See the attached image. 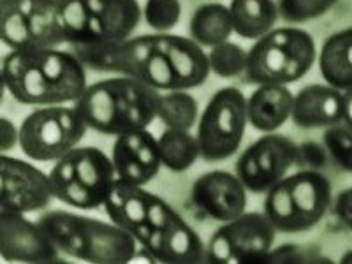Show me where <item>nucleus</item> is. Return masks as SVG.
Masks as SVG:
<instances>
[{"mask_svg": "<svg viewBox=\"0 0 352 264\" xmlns=\"http://www.w3.org/2000/svg\"><path fill=\"white\" fill-rule=\"evenodd\" d=\"M87 69L134 78L159 92L197 88L212 74L208 53L190 37L146 34L118 43L72 44Z\"/></svg>", "mask_w": 352, "mask_h": 264, "instance_id": "1", "label": "nucleus"}, {"mask_svg": "<svg viewBox=\"0 0 352 264\" xmlns=\"http://www.w3.org/2000/svg\"><path fill=\"white\" fill-rule=\"evenodd\" d=\"M2 83L20 104H76L88 88L87 65L72 50H11L2 60Z\"/></svg>", "mask_w": 352, "mask_h": 264, "instance_id": "2", "label": "nucleus"}, {"mask_svg": "<svg viewBox=\"0 0 352 264\" xmlns=\"http://www.w3.org/2000/svg\"><path fill=\"white\" fill-rule=\"evenodd\" d=\"M159 99V90L118 74L88 85L74 108L88 129L116 138L148 127L157 118Z\"/></svg>", "mask_w": 352, "mask_h": 264, "instance_id": "3", "label": "nucleus"}, {"mask_svg": "<svg viewBox=\"0 0 352 264\" xmlns=\"http://www.w3.org/2000/svg\"><path fill=\"white\" fill-rule=\"evenodd\" d=\"M62 254L85 263L124 264L138 254V241L125 229L99 219L52 210L37 220Z\"/></svg>", "mask_w": 352, "mask_h": 264, "instance_id": "4", "label": "nucleus"}, {"mask_svg": "<svg viewBox=\"0 0 352 264\" xmlns=\"http://www.w3.org/2000/svg\"><path fill=\"white\" fill-rule=\"evenodd\" d=\"M333 192L331 182L322 171L301 169L284 176L266 192L263 203L276 232H303L314 229L328 213Z\"/></svg>", "mask_w": 352, "mask_h": 264, "instance_id": "5", "label": "nucleus"}, {"mask_svg": "<svg viewBox=\"0 0 352 264\" xmlns=\"http://www.w3.org/2000/svg\"><path fill=\"white\" fill-rule=\"evenodd\" d=\"M53 196L76 210L104 206L116 171L111 157L96 146H76L53 164L50 171Z\"/></svg>", "mask_w": 352, "mask_h": 264, "instance_id": "6", "label": "nucleus"}, {"mask_svg": "<svg viewBox=\"0 0 352 264\" xmlns=\"http://www.w3.org/2000/svg\"><path fill=\"white\" fill-rule=\"evenodd\" d=\"M316 41L307 30L296 27L273 28L254 41L248 50L247 76L257 85H289L300 81L314 67Z\"/></svg>", "mask_w": 352, "mask_h": 264, "instance_id": "7", "label": "nucleus"}, {"mask_svg": "<svg viewBox=\"0 0 352 264\" xmlns=\"http://www.w3.org/2000/svg\"><path fill=\"white\" fill-rule=\"evenodd\" d=\"M141 18L138 0H60L62 30L71 46L129 39Z\"/></svg>", "mask_w": 352, "mask_h": 264, "instance_id": "8", "label": "nucleus"}, {"mask_svg": "<svg viewBox=\"0 0 352 264\" xmlns=\"http://www.w3.org/2000/svg\"><path fill=\"white\" fill-rule=\"evenodd\" d=\"M134 240L157 263L192 264L206 259V247L187 220L153 194L148 213Z\"/></svg>", "mask_w": 352, "mask_h": 264, "instance_id": "9", "label": "nucleus"}, {"mask_svg": "<svg viewBox=\"0 0 352 264\" xmlns=\"http://www.w3.org/2000/svg\"><path fill=\"white\" fill-rule=\"evenodd\" d=\"M88 131L74 104L41 106L20 125V148L36 162H56L80 146Z\"/></svg>", "mask_w": 352, "mask_h": 264, "instance_id": "10", "label": "nucleus"}, {"mask_svg": "<svg viewBox=\"0 0 352 264\" xmlns=\"http://www.w3.org/2000/svg\"><path fill=\"white\" fill-rule=\"evenodd\" d=\"M248 125L247 97L236 87L220 88L210 97L197 120L201 159L220 162L240 150Z\"/></svg>", "mask_w": 352, "mask_h": 264, "instance_id": "11", "label": "nucleus"}, {"mask_svg": "<svg viewBox=\"0 0 352 264\" xmlns=\"http://www.w3.org/2000/svg\"><path fill=\"white\" fill-rule=\"evenodd\" d=\"M2 41L9 50L58 48L67 44L62 30L60 0H2Z\"/></svg>", "mask_w": 352, "mask_h": 264, "instance_id": "12", "label": "nucleus"}, {"mask_svg": "<svg viewBox=\"0 0 352 264\" xmlns=\"http://www.w3.org/2000/svg\"><path fill=\"white\" fill-rule=\"evenodd\" d=\"M275 236L276 229L264 212H245L213 232L206 259L215 264H264Z\"/></svg>", "mask_w": 352, "mask_h": 264, "instance_id": "13", "label": "nucleus"}, {"mask_svg": "<svg viewBox=\"0 0 352 264\" xmlns=\"http://www.w3.org/2000/svg\"><path fill=\"white\" fill-rule=\"evenodd\" d=\"M296 164L298 144L291 138L268 132L243 150L234 173L247 190L266 194Z\"/></svg>", "mask_w": 352, "mask_h": 264, "instance_id": "14", "label": "nucleus"}, {"mask_svg": "<svg viewBox=\"0 0 352 264\" xmlns=\"http://www.w3.org/2000/svg\"><path fill=\"white\" fill-rule=\"evenodd\" d=\"M55 199L50 173H43L27 160L0 157V212L32 213L48 208Z\"/></svg>", "mask_w": 352, "mask_h": 264, "instance_id": "15", "label": "nucleus"}, {"mask_svg": "<svg viewBox=\"0 0 352 264\" xmlns=\"http://www.w3.org/2000/svg\"><path fill=\"white\" fill-rule=\"evenodd\" d=\"M60 250L46 229L25 213L0 212V256L11 263H55Z\"/></svg>", "mask_w": 352, "mask_h": 264, "instance_id": "16", "label": "nucleus"}, {"mask_svg": "<svg viewBox=\"0 0 352 264\" xmlns=\"http://www.w3.org/2000/svg\"><path fill=\"white\" fill-rule=\"evenodd\" d=\"M190 197L204 215L222 224L247 212V187L236 173L222 169L204 173L194 182Z\"/></svg>", "mask_w": 352, "mask_h": 264, "instance_id": "17", "label": "nucleus"}, {"mask_svg": "<svg viewBox=\"0 0 352 264\" xmlns=\"http://www.w3.org/2000/svg\"><path fill=\"white\" fill-rule=\"evenodd\" d=\"M111 160L116 171V180L140 187L148 185L153 178H157L162 168L159 143L148 129L116 136Z\"/></svg>", "mask_w": 352, "mask_h": 264, "instance_id": "18", "label": "nucleus"}, {"mask_svg": "<svg viewBox=\"0 0 352 264\" xmlns=\"http://www.w3.org/2000/svg\"><path fill=\"white\" fill-rule=\"evenodd\" d=\"M292 124L300 129H328L344 122V92L331 85H307L294 96Z\"/></svg>", "mask_w": 352, "mask_h": 264, "instance_id": "19", "label": "nucleus"}, {"mask_svg": "<svg viewBox=\"0 0 352 264\" xmlns=\"http://www.w3.org/2000/svg\"><path fill=\"white\" fill-rule=\"evenodd\" d=\"M292 100L287 85H259L247 97L248 124L264 134L278 131L291 118Z\"/></svg>", "mask_w": 352, "mask_h": 264, "instance_id": "20", "label": "nucleus"}, {"mask_svg": "<svg viewBox=\"0 0 352 264\" xmlns=\"http://www.w3.org/2000/svg\"><path fill=\"white\" fill-rule=\"evenodd\" d=\"M319 69L331 87L342 92L352 88V27L326 39L319 53Z\"/></svg>", "mask_w": 352, "mask_h": 264, "instance_id": "21", "label": "nucleus"}, {"mask_svg": "<svg viewBox=\"0 0 352 264\" xmlns=\"http://www.w3.org/2000/svg\"><path fill=\"white\" fill-rule=\"evenodd\" d=\"M232 30L248 41H257L275 28L278 6L275 0H231Z\"/></svg>", "mask_w": 352, "mask_h": 264, "instance_id": "22", "label": "nucleus"}, {"mask_svg": "<svg viewBox=\"0 0 352 264\" xmlns=\"http://www.w3.org/2000/svg\"><path fill=\"white\" fill-rule=\"evenodd\" d=\"M188 30H190V39L196 41L203 48H213L217 44L229 41L231 34H234L229 6L220 2L199 6L192 12Z\"/></svg>", "mask_w": 352, "mask_h": 264, "instance_id": "23", "label": "nucleus"}, {"mask_svg": "<svg viewBox=\"0 0 352 264\" xmlns=\"http://www.w3.org/2000/svg\"><path fill=\"white\" fill-rule=\"evenodd\" d=\"M159 153L162 168L171 173H185L201 159V148L197 138L190 131L166 129L159 138Z\"/></svg>", "mask_w": 352, "mask_h": 264, "instance_id": "24", "label": "nucleus"}, {"mask_svg": "<svg viewBox=\"0 0 352 264\" xmlns=\"http://www.w3.org/2000/svg\"><path fill=\"white\" fill-rule=\"evenodd\" d=\"M157 118L166 125V129L190 131L199 120V104L188 90L160 92Z\"/></svg>", "mask_w": 352, "mask_h": 264, "instance_id": "25", "label": "nucleus"}, {"mask_svg": "<svg viewBox=\"0 0 352 264\" xmlns=\"http://www.w3.org/2000/svg\"><path fill=\"white\" fill-rule=\"evenodd\" d=\"M248 52H245L240 44L226 41L208 52V64L212 74L219 78H236L247 71Z\"/></svg>", "mask_w": 352, "mask_h": 264, "instance_id": "26", "label": "nucleus"}, {"mask_svg": "<svg viewBox=\"0 0 352 264\" xmlns=\"http://www.w3.org/2000/svg\"><path fill=\"white\" fill-rule=\"evenodd\" d=\"M340 0H276V6L285 23L300 25L324 16Z\"/></svg>", "mask_w": 352, "mask_h": 264, "instance_id": "27", "label": "nucleus"}, {"mask_svg": "<svg viewBox=\"0 0 352 264\" xmlns=\"http://www.w3.org/2000/svg\"><path fill=\"white\" fill-rule=\"evenodd\" d=\"M322 143L328 150L329 159L340 169L352 173V125L340 122L324 129Z\"/></svg>", "mask_w": 352, "mask_h": 264, "instance_id": "28", "label": "nucleus"}, {"mask_svg": "<svg viewBox=\"0 0 352 264\" xmlns=\"http://www.w3.org/2000/svg\"><path fill=\"white\" fill-rule=\"evenodd\" d=\"M182 18L180 0H146L143 6V20L155 32H171Z\"/></svg>", "mask_w": 352, "mask_h": 264, "instance_id": "29", "label": "nucleus"}, {"mask_svg": "<svg viewBox=\"0 0 352 264\" xmlns=\"http://www.w3.org/2000/svg\"><path fill=\"white\" fill-rule=\"evenodd\" d=\"M320 264L333 263L329 257L322 254L316 245L285 243L280 247H273L264 259V264Z\"/></svg>", "mask_w": 352, "mask_h": 264, "instance_id": "30", "label": "nucleus"}, {"mask_svg": "<svg viewBox=\"0 0 352 264\" xmlns=\"http://www.w3.org/2000/svg\"><path fill=\"white\" fill-rule=\"evenodd\" d=\"M328 150H326L324 143H307L298 144V164L303 169H314V171H320L328 164Z\"/></svg>", "mask_w": 352, "mask_h": 264, "instance_id": "31", "label": "nucleus"}, {"mask_svg": "<svg viewBox=\"0 0 352 264\" xmlns=\"http://www.w3.org/2000/svg\"><path fill=\"white\" fill-rule=\"evenodd\" d=\"M14 146H20V127L2 116L0 118V152L8 153Z\"/></svg>", "mask_w": 352, "mask_h": 264, "instance_id": "32", "label": "nucleus"}, {"mask_svg": "<svg viewBox=\"0 0 352 264\" xmlns=\"http://www.w3.org/2000/svg\"><path fill=\"white\" fill-rule=\"evenodd\" d=\"M335 213L342 224L352 231V187L342 190L335 199Z\"/></svg>", "mask_w": 352, "mask_h": 264, "instance_id": "33", "label": "nucleus"}, {"mask_svg": "<svg viewBox=\"0 0 352 264\" xmlns=\"http://www.w3.org/2000/svg\"><path fill=\"white\" fill-rule=\"evenodd\" d=\"M344 122L352 125V88L344 92Z\"/></svg>", "mask_w": 352, "mask_h": 264, "instance_id": "34", "label": "nucleus"}, {"mask_svg": "<svg viewBox=\"0 0 352 264\" xmlns=\"http://www.w3.org/2000/svg\"><path fill=\"white\" fill-rule=\"evenodd\" d=\"M340 263H344V264H351L352 263V250H347V252H345L344 256L340 257Z\"/></svg>", "mask_w": 352, "mask_h": 264, "instance_id": "35", "label": "nucleus"}]
</instances>
